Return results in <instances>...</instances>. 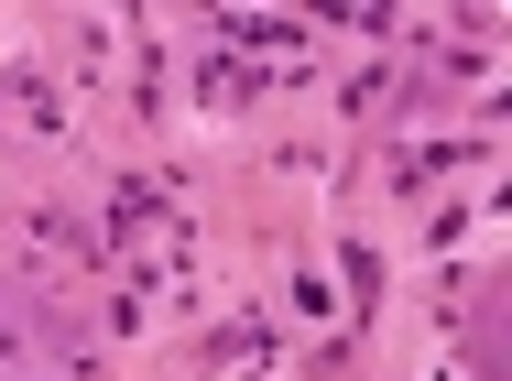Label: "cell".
<instances>
[{"label":"cell","mask_w":512,"mask_h":381,"mask_svg":"<svg viewBox=\"0 0 512 381\" xmlns=\"http://www.w3.org/2000/svg\"><path fill=\"white\" fill-rule=\"evenodd\" d=\"M0 381H66V360H44L33 327H0Z\"/></svg>","instance_id":"6da1fadb"}]
</instances>
